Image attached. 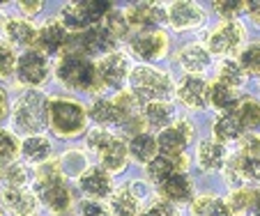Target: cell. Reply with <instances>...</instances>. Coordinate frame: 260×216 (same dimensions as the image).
<instances>
[{"label":"cell","mask_w":260,"mask_h":216,"mask_svg":"<svg viewBox=\"0 0 260 216\" xmlns=\"http://www.w3.org/2000/svg\"><path fill=\"white\" fill-rule=\"evenodd\" d=\"M246 16H249L251 23L260 28V0L258 3H249V5H246Z\"/></svg>","instance_id":"obj_46"},{"label":"cell","mask_w":260,"mask_h":216,"mask_svg":"<svg viewBox=\"0 0 260 216\" xmlns=\"http://www.w3.org/2000/svg\"><path fill=\"white\" fill-rule=\"evenodd\" d=\"M249 42V30L242 21H219L216 25H212L205 34V42L214 58L219 60H228V58H237L240 51L246 46Z\"/></svg>","instance_id":"obj_4"},{"label":"cell","mask_w":260,"mask_h":216,"mask_svg":"<svg viewBox=\"0 0 260 216\" xmlns=\"http://www.w3.org/2000/svg\"><path fill=\"white\" fill-rule=\"evenodd\" d=\"M35 193L49 209L58 211V214H64L74 202V189L64 179L58 161H46L44 166H40L37 179H35Z\"/></svg>","instance_id":"obj_2"},{"label":"cell","mask_w":260,"mask_h":216,"mask_svg":"<svg viewBox=\"0 0 260 216\" xmlns=\"http://www.w3.org/2000/svg\"><path fill=\"white\" fill-rule=\"evenodd\" d=\"M19 10H23L25 16H35L42 10V3H37V0L35 3H19Z\"/></svg>","instance_id":"obj_47"},{"label":"cell","mask_w":260,"mask_h":216,"mask_svg":"<svg viewBox=\"0 0 260 216\" xmlns=\"http://www.w3.org/2000/svg\"><path fill=\"white\" fill-rule=\"evenodd\" d=\"M246 136L244 124L240 122L235 111H228V113H216L214 122H212V138L223 145H237L242 138Z\"/></svg>","instance_id":"obj_25"},{"label":"cell","mask_w":260,"mask_h":216,"mask_svg":"<svg viewBox=\"0 0 260 216\" xmlns=\"http://www.w3.org/2000/svg\"><path fill=\"white\" fill-rule=\"evenodd\" d=\"M51 152H53V145L46 136L37 133V136H28L21 142V154L28 163H37V166H44L49 161Z\"/></svg>","instance_id":"obj_32"},{"label":"cell","mask_w":260,"mask_h":216,"mask_svg":"<svg viewBox=\"0 0 260 216\" xmlns=\"http://www.w3.org/2000/svg\"><path fill=\"white\" fill-rule=\"evenodd\" d=\"M115 49V37L106 30V25H94L83 32H72L67 42V53L92 58V55H108Z\"/></svg>","instance_id":"obj_10"},{"label":"cell","mask_w":260,"mask_h":216,"mask_svg":"<svg viewBox=\"0 0 260 216\" xmlns=\"http://www.w3.org/2000/svg\"><path fill=\"white\" fill-rule=\"evenodd\" d=\"M143 118H145V124L150 129H157V131H164L166 127H171L177 120V108L171 99H164V101H150L141 108Z\"/></svg>","instance_id":"obj_27"},{"label":"cell","mask_w":260,"mask_h":216,"mask_svg":"<svg viewBox=\"0 0 260 216\" xmlns=\"http://www.w3.org/2000/svg\"><path fill=\"white\" fill-rule=\"evenodd\" d=\"M246 5L249 3H242V0H216L212 3V10L221 21H240L242 16H246Z\"/></svg>","instance_id":"obj_38"},{"label":"cell","mask_w":260,"mask_h":216,"mask_svg":"<svg viewBox=\"0 0 260 216\" xmlns=\"http://www.w3.org/2000/svg\"><path fill=\"white\" fill-rule=\"evenodd\" d=\"M231 159V148L223 145V142L214 140L212 136L203 138V140L196 142V152H193V163L201 172L205 175H214V172H221L223 166Z\"/></svg>","instance_id":"obj_14"},{"label":"cell","mask_w":260,"mask_h":216,"mask_svg":"<svg viewBox=\"0 0 260 216\" xmlns=\"http://www.w3.org/2000/svg\"><path fill=\"white\" fill-rule=\"evenodd\" d=\"M3 34L10 46H23V49H35L37 42V28L25 19H5L3 21Z\"/></svg>","instance_id":"obj_26"},{"label":"cell","mask_w":260,"mask_h":216,"mask_svg":"<svg viewBox=\"0 0 260 216\" xmlns=\"http://www.w3.org/2000/svg\"><path fill=\"white\" fill-rule=\"evenodd\" d=\"M21 154V142L7 129H0V168L7 163H14L16 157Z\"/></svg>","instance_id":"obj_39"},{"label":"cell","mask_w":260,"mask_h":216,"mask_svg":"<svg viewBox=\"0 0 260 216\" xmlns=\"http://www.w3.org/2000/svg\"><path fill=\"white\" fill-rule=\"evenodd\" d=\"M16 53L14 46H10L5 40H0V79H10L16 71Z\"/></svg>","instance_id":"obj_42"},{"label":"cell","mask_w":260,"mask_h":216,"mask_svg":"<svg viewBox=\"0 0 260 216\" xmlns=\"http://www.w3.org/2000/svg\"><path fill=\"white\" fill-rule=\"evenodd\" d=\"M60 163V170H62V175L67 177V175H76V177H81L83 175V170L88 166H85V159H83V154L81 152H67L62 157V161H58Z\"/></svg>","instance_id":"obj_43"},{"label":"cell","mask_w":260,"mask_h":216,"mask_svg":"<svg viewBox=\"0 0 260 216\" xmlns=\"http://www.w3.org/2000/svg\"><path fill=\"white\" fill-rule=\"evenodd\" d=\"M258 85H260V76H258Z\"/></svg>","instance_id":"obj_50"},{"label":"cell","mask_w":260,"mask_h":216,"mask_svg":"<svg viewBox=\"0 0 260 216\" xmlns=\"http://www.w3.org/2000/svg\"><path fill=\"white\" fill-rule=\"evenodd\" d=\"M111 214L113 216H141V200L129 187H122L111 196Z\"/></svg>","instance_id":"obj_36"},{"label":"cell","mask_w":260,"mask_h":216,"mask_svg":"<svg viewBox=\"0 0 260 216\" xmlns=\"http://www.w3.org/2000/svg\"><path fill=\"white\" fill-rule=\"evenodd\" d=\"M104 25H106V30L113 34L115 40H120V37H129V30H132V25H129L124 12H120V10L108 12L106 19H104Z\"/></svg>","instance_id":"obj_41"},{"label":"cell","mask_w":260,"mask_h":216,"mask_svg":"<svg viewBox=\"0 0 260 216\" xmlns=\"http://www.w3.org/2000/svg\"><path fill=\"white\" fill-rule=\"evenodd\" d=\"M113 7L104 3V0H83V3H72L60 12V23L69 30V32H83L88 28L102 25L106 14Z\"/></svg>","instance_id":"obj_8"},{"label":"cell","mask_w":260,"mask_h":216,"mask_svg":"<svg viewBox=\"0 0 260 216\" xmlns=\"http://www.w3.org/2000/svg\"><path fill=\"white\" fill-rule=\"evenodd\" d=\"M189 214L191 216H233L228 200L216 193H196L189 202Z\"/></svg>","instance_id":"obj_30"},{"label":"cell","mask_w":260,"mask_h":216,"mask_svg":"<svg viewBox=\"0 0 260 216\" xmlns=\"http://www.w3.org/2000/svg\"><path fill=\"white\" fill-rule=\"evenodd\" d=\"M49 58L37 49H28L16 60V79L30 90H37V85L44 83L49 79Z\"/></svg>","instance_id":"obj_15"},{"label":"cell","mask_w":260,"mask_h":216,"mask_svg":"<svg viewBox=\"0 0 260 216\" xmlns=\"http://www.w3.org/2000/svg\"><path fill=\"white\" fill-rule=\"evenodd\" d=\"M129 49L143 62H159L168 55L171 40L164 30H147V32L129 34Z\"/></svg>","instance_id":"obj_12"},{"label":"cell","mask_w":260,"mask_h":216,"mask_svg":"<svg viewBox=\"0 0 260 216\" xmlns=\"http://www.w3.org/2000/svg\"><path fill=\"white\" fill-rule=\"evenodd\" d=\"M79 216H111L108 209L97 200H83L79 205Z\"/></svg>","instance_id":"obj_45"},{"label":"cell","mask_w":260,"mask_h":216,"mask_svg":"<svg viewBox=\"0 0 260 216\" xmlns=\"http://www.w3.org/2000/svg\"><path fill=\"white\" fill-rule=\"evenodd\" d=\"M49 127L58 136L74 138L85 131V127H88V113L74 99H67V97L49 99Z\"/></svg>","instance_id":"obj_5"},{"label":"cell","mask_w":260,"mask_h":216,"mask_svg":"<svg viewBox=\"0 0 260 216\" xmlns=\"http://www.w3.org/2000/svg\"><path fill=\"white\" fill-rule=\"evenodd\" d=\"M60 83L72 90H94L97 88V64L83 55L64 53L55 67Z\"/></svg>","instance_id":"obj_7"},{"label":"cell","mask_w":260,"mask_h":216,"mask_svg":"<svg viewBox=\"0 0 260 216\" xmlns=\"http://www.w3.org/2000/svg\"><path fill=\"white\" fill-rule=\"evenodd\" d=\"M235 60L240 62V67L244 69V74L249 79H258L260 76V40L246 42V46L240 51V55Z\"/></svg>","instance_id":"obj_37"},{"label":"cell","mask_w":260,"mask_h":216,"mask_svg":"<svg viewBox=\"0 0 260 216\" xmlns=\"http://www.w3.org/2000/svg\"><path fill=\"white\" fill-rule=\"evenodd\" d=\"M79 187L90 198H106V196H113V177H111V172L106 168L90 166L79 177Z\"/></svg>","instance_id":"obj_24"},{"label":"cell","mask_w":260,"mask_h":216,"mask_svg":"<svg viewBox=\"0 0 260 216\" xmlns=\"http://www.w3.org/2000/svg\"><path fill=\"white\" fill-rule=\"evenodd\" d=\"M88 115L92 122H97L99 129H111V127H124V115L120 113V108L115 106L113 99L97 97L90 106Z\"/></svg>","instance_id":"obj_29"},{"label":"cell","mask_w":260,"mask_h":216,"mask_svg":"<svg viewBox=\"0 0 260 216\" xmlns=\"http://www.w3.org/2000/svg\"><path fill=\"white\" fill-rule=\"evenodd\" d=\"M129 25L136 28V32H147V30H161V25L166 23V10L159 5H152V3H138V5H132L127 12Z\"/></svg>","instance_id":"obj_19"},{"label":"cell","mask_w":260,"mask_h":216,"mask_svg":"<svg viewBox=\"0 0 260 216\" xmlns=\"http://www.w3.org/2000/svg\"><path fill=\"white\" fill-rule=\"evenodd\" d=\"M189 166H191V161H189L187 154H182V157H164V154H159L157 159H152L145 166V172L150 182L161 187L175 172H189Z\"/></svg>","instance_id":"obj_22"},{"label":"cell","mask_w":260,"mask_h":216,"mask_svg":"<svg viewBox=\"0 0 260 216\" xmlns=\"http://www.w3.org/2000/svg\"><path fill=\"white\" fill-rule=\"evenodd\" d=\"M244 97L242 90L228 88V85L219 83V81H210L207 88V108H214L216 113H228L240 103V99Z\"/></svg>","instance_id":"obj_28"},{"label":"cell","mask_w":260,"mask_h":216,"mask_svg":"<svg viewBox=\"0 0 260 216\" xmlns=\"http://www.w3.org/2000/svg\"><path fill=\"white\" fill-rule=\"evenodd\" d=\"M129 92L138 99L141 106L150 101H164V99H171V94H175V81L166 69L138 64L129 74Z\"/></svg>","instance_id":"obj_1"},{"label":"cell","mask_w":260,"mask_h":216,"mask_svg":"<svg viewBox=\"0 0 260 216\" xmlns=\"http://www.w3.org/2000/svg\"><path fill=\"white\" fill-rule=\"evenodd\" d=\"M69 30L64 28L58 21H46L42 28H37V42H35V49L42 51L44 55H55L62 49H67L69 42Z\"/></svg>","instance_id":"obj_21"},{"label":"cell","mask_w":260,"mask_h":216,"mask_svg":"<svg viewBox=\"0 0 260 216\" xmlns=\"http://www.w3.org/2000/svg\"><path fill=\"white\" fill-rule=\"evenodd\" d=\"M207 88L210 81H205V76H182L175 83V97L187 111H205L207 108Z\"/></svg>","instance_id":"obj_17"},{"label":"cell","mask_w":260,"mask_h":216,"mask_svg":"<svg viewBox=\"0 0 260 216\" xmlns=\"http://www.w3.org/2000/svg\"><path fill=\"white\" fill-rule=\"evenodd\" d=\"M196 138V124L189 118H177L171 127L157 133L159 142V154L164 157H182L187 154V148Z\"/></svg>","instance_id":"obj_11"},{"label":"cell","mask_w":260,"mask_h":216,"mask_svg":"<svg viewBox=\"0 0 260 216\" xmlns=\"http://www.w3.org/2000/svg\"><path fill=\"white\" fill-rule=\"evenodd\" d=\"M10 115V99H7L5 90H0V122Z\"/></svg>","instance_id":"obj_48"},{"label":"cell","mask_w":260,"mask_h":216,"mask_svg":"<svg viewBox=\"0 0 260 216\" xmlns=\"http://www.w3.org/2000/svg\"><path fill=\"white\" fill-rule=\"evenodd\" d=\"M221 177L231 191L242 187H260V154H246L240 150L231 152Z\"/></svg>","instance_id":"obj_9"},{"label":"cell","mask_w":260,"mask_h":216,"mask_svg":"<svg viewBox=\"0 0 260 216\" xmlns=\"http://www.w3.org/2000/svg\"><path fill=\"white\" fill-rule=\"evenodd\" d=\"M88 148L92 152H97L99 161H102V168H106L108 172H118L127 166L129 159V145L122 140L120 136L111 133L108 129H92L88 131Z\"/></svg>","instance_id":"obj_6"},{"label":"cell","mask_w":260,"mask_h":216,"mask_svg":"<svg viewBox=\"0 0 260 216\" xmlns=\"http://www.w3.org/2000/svg\"><path fill=\"white\" fill-rule=\"evenodd\" d=\"M255 216H260V187H255Z\"/></svg>","instance_id":"obj_49"},{"label":"cell","mask_w":260,"mask_h":216,"mask_svg":"<svg viewBox=\"0 0 260 216\" xmlns=\"http://www.w3.org/2000/svg\"><path fill=\"white\" fill-rule=\"evenodd\" d=\"M129 154L136 159L138 163H150L152 159L159 157V142H157V136L150 131H143V133H136L132 136L129 140Z\"/></svg>","instance_id":"obj_31"},{"label":"cell","mask_w":260,"mask_h":216,"mask_svg":"<svg viewBox=\"0 0 260 216\" xmlns=\"http://www.w3.org/2000/svg\"><path fill=\"white\" fill-rule=\"evenodd\" d=\"M14 127L25 136H37L49 127V99L40 90H25L19 94L12 108Z\"/></svg>","instance_id":"obj_3"},{"label":"cell","mask_w":260,"mask_h":216,"mask_svg":"<svg viewBox=\"0 0 260 216\" xmlns=\"http://www.w3.org/2000/svg\"><path fill=\"white\" fill-rule=\"evenodd\" d=\"M233 111L237 113L240 122L244 124L246 133L260 131V99L258 97H253V94H244Z\"/></svg>","instance_id":"obj_34"},{"label":"cell","mask_w":260,"mask_h":216,"mask_svg":"<svg viewBox=\"0 0 260 216\" xmlns=\"http://www.w3.org/2000/svg\"><path fill=\"white\" fill-rule=\"evenodd\" d=\"M141 216H180V214H177V207L171 205L168 200H157L147 207Z\"/></svg>","instance_id":"obj_44"},{"label":"cell","mask_w":260,"mask_h":216,"mask_svg":"<svg viewBox=\"0 0 260 216\" xmlns=\"http://www.w3.org/2000/svg\"><path fill=\"white\" fill-rule=\"evenodd\" d=\"M161 193V200H168L171 205H189L196 198V184H193L189 172H175L161 184L157 187Z\"/></svg>","instance_id":"obj_20"},{"label":"cell","mask_w":260,"mask_h":216,"mask_svg":"<svg viewBox=\"0 0 260 216\" xmlns=\"http://www.w3.org/2000/svg\"><path fill=\"white\" fill-rule=\"evenodd\" d=\"M129 67H132L129 58L120 51L104 55L97 62V88H120L124 79H129V74H132Z\"/></svg>","instance_id":"obj_16"},{"label":"cell","mask_w":260,"mask_h":216,"mask_svg":"<svg viewBox=\"0 0 260 216\" xmlns=\"http://www.w3.org/2000/svg\"><path fill=\"white\" fill-rule=\"evenodd\" d=\"M0 21H3V16H0Z\"/></svg>","instance_id":"obj_52"},{"label":"cell","mask_w":260,"mask_h":216,"mask_svg":"<svg viewBox=\"0 0 260 216\" xmlns=\"http://www.w3.org/2000/svg\"><path fill=\"white\" fill-rule=\"evenodd\" d=\"M177 62L187 76H205L214 64V55L203 42H189L177 51Z\"/></svg>","instance_id":"obj_18"},{"label":"cell","mask_w":260,"mask_h":216,"mask_svg":"<svg viewBox=\"0 0 260 216\" xmlns=\"http://www.w3.org/2000/svg\"><path fill=\"white\" fill-rule=\"evenodd\" d=\"M166 23L177 32L201 30L207 23V12L203 5L191 0H177L166 7Z\"/></svg>","instance_id":"obj_13"},{"label":"cell","mask_w":260,"mask_h":216,"mask_svg":"<svg viewBox=\"0 0 260 216\" xmlns=\"http://www.w3.org/2000/svg\"><path fill=\"white\" fill-rule=\"evenodd\" d=\"M0 202L14 216H32L37 209V193L25 187H5L0 191Z\"/></svg>","instance_id":"obj_23"},{"label":"cell","mask_w":260,"mask_h":216,"mask_svg":"<svg viewBox=\"0 0 260 216\" xmlns=\"http://www.w3.org/2000/svg\"><path fill=\"white\" fill-rule=\"evenodd\" d=\"M28 177H30L28 168H25V163H21V161L7 163V166L0 168V179L5 182V187H25Z\"/></svg>","instance_id":"obj_40"},{"label":"cell","mask_w":260,"mask_h":216,"mask_svg":"<svg viewBox=\"0 0 260 216\" xmlns=\"http://www.w3.org/2000/svg\"><path fill=\"white\" fill-rule=\"evenodd\" d=\"M214 81L228 85V88L242 90L246 85V81H249V76L244 74V69L240 67V62H237L235 58H228V60H219V64H216Z\"/></svg>","instance_id":"obj_33"},{"label":"cell","mask_w":260,"mask_h":216,"mask_svg":"<svg viewBox=\"0 0 260 216\" xmlns=\"http://www.w3.org/2000/svg\"><path fill=\"white\" fill-rule=\"evenodd\" d=\"M0 216H3V209H0Z\"/></svg>","instance_id":"obj_51"},{"label":"cell","mask_w":260,"mask_h":216,"mask_svg":"<svg viewBox=\"0 0 260 216\" xmlns=\"http://www.w3.org/2000/svg\"><path fill=\"white\" fill-rule=\"evenodd\" d=\"M226 200L233 216H255V187L233 189Z\"/></svg>","instance_id":"obj_35"}]
</instances>
